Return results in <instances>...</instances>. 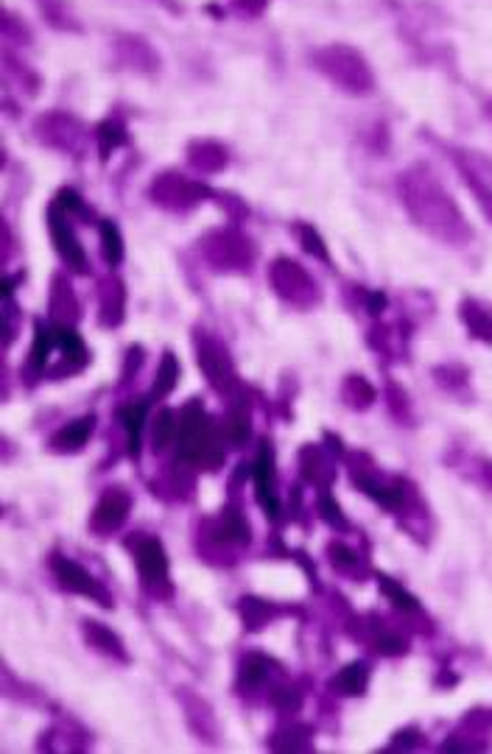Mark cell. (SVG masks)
I'll use <instances>...</instances> for the list:
<instances>
[{"mask_svg":"<svg viewBox=\"0 0 492 754\" xmlns=\"http://www.w3.org/2000/svg\"><path fill=\"white\" fill-rule=\"evenodd\" d=\"M406 204L414 213V218L428 227L434 235L445 241H462L467 235L465 221L459 216V210L453 207L451 199L442 193L437 182L431 176H409L406 182Z\"/></svg>","mask_w":492,"mask_h":754,"instance_id":"obj_1","label":"cell"},{"mask_svg":"<svg viewBox=\"0 0 492 754\" xmlns=\"http://www.w3.org/2000/svg\"><path fill=\"white\" fill-rule=\"evenodd\" d=\"M314 62L333 84H339L347 93L364 95L375 87L367 59L350 45H325L314 54Z\"/></svg>","mask_w":492,"mask_h":754,"instance_id":"obj_2","label":"cell"},{"mask_svg":"<svg viewBox=\"0 0 492 754\" xmlns=\"http://www.w3.org/2000/svg\"><path fill=\"white\" fill-rule=\"evenodd\" d=\"M54 573H56V579H59V584H62L65 590H70V593H82V595H87V598H98L101 604L110 606L107 593H104V590L96 584V579H93L90 573H84L79 565H73V562H68V559H59V556H56Z\"/></svg>","mask_w":492,"mask_h":754,"instance_id":"obj_3","label":"cell"},{"mask_svg":"<svg viewBox=\"0 0 492 754\" xmlns=\"http://www.w3.org/2000/svg\"><path fill=\"white\" fill-rule=\"evenodd\" d=\"M51 232H54V243H56V249H59V255L65 257L70 266L82 269L84 266L82 246H79V241H76V235L70 232V224L65 221V216L59 213V204L51 210Z\"/></svg>","mask_w":492,"mask_h":754,"instance_id":"obj_4","label":"cell"},{"mask_svg":"<svg viewBox=\"0 0 492 754\" xmlns=\"http://www.w3.org/2000/svg\"><path fill=\"white\" fill-rule=\"evenodd\" d=\"M137 567L143 573L146 584H154V581H165V573H168V562H165L163 545L157 539H143L137 545Z\"/></svg>","mask_w":492,"mask_h":754,"instance_id":"obj_5","label":"cell"},{"mask_svg":"<svg viewBox=\"0 0 492 754\" xmlns=\"http://www.w3.org/2000/svg\"><path fill=\"white\" fill-rule=\"evenodd\" d=\"M274 285L280 288V294L286 297H300L305 291H311V280L308 274L297 266V263H288V260H280L272 271Z\"/></svg>","mask_w":492,"mask_h":754,"instance_id":"obj_6","label":"cell"},{"mask_svg":"<svg viewBox=\"0 0 492 754\" xmlns=\"http://www.w3.org/2000/svg\"><path fill=\"white\" fill-rule=\"evenodd\" d=\"M126 512H129V500L121 492H110L107 498L98 503L96 514H93V526L98 531H112L118 528L126 520Z\"/></svg>","mask_w":492,"mask_h":754,"instance_id":"obj_7","label":"cell"},{"mask_svg":"<svg viewBox=\"0 0 492 754\" xmlns=\"http://www.w3.org/2000/svg\"><path fill=\"white\" fill-rule=\"evenodd\" d=\"M118 51H121L123 62H126L129 68H157V56H154V51H151L143 40H137V37H123V40L118 42Z\"/></svg>","mask_w":492,"mask_h":754,"instance_id":"obj_8","label":"cell"},{"mask_svg":"<svg viewBox=\"0 0 492 754\" xmlns=\"http://www.w3.org/2000/svg\"><path fill=\"white\" fill-rule=\"evenodd\" d=\"M154 193L163 199V204H174V202L185 204V202H193V199L199 196V188L191 185V182H182V179H177V176H165V179L157 182Z\"/></svg>","mask_w":492,"mask_h":754,"instance_id":"obj_9","label":"cell"},{"mask_svg":"<svg viewBox=\"0 0 492 754\" xmlns=\"http://www.w3.org/2000/svg\"><path fill=\"white\" fill-rule=\"evenodd\" d=\"M255 484H258V498L260 503L266 506V512H277V503L272 498V464H269V456L263 453L255 464Z\"/></svg>","mask_w":492,"mask_h":754,"instance_id":"obj_10","label":"cell"},{"mask_svg":"<svg viewBox=\"0 0 492 754\" xmlns=\"http://www.w3.org/2000/svg\"><path fill=\"white\" fill-rule=\"evenodd\" d=\"M87 436H90V419H82V422H73L56 433L54 447L56 450H79L87 442Z\"/></svg>","mask_w":492,"mask_h":754,"instance_id":"obj_11","label":"cell"},{"mask_svg":"<svg viewBox=\"0 0 492 754\" xmlns=\"http://www.w3.org/2000/svg\"><path fill=\"white\" fill-rule=\"evenodd\" d=\"M364 682H367V668L364 665H350L342 676L333 679V687H339L347 696H358L364 690Z\"/></svg>","mask_w":492,"mask_h":754,"instance_id":"obj_12","label":"cell"},{"mask_svg":"<svg viewBox=\"0 0 492 754\" xmlns=\"http://www.w3.org/2000/svg\"><path fill=\"white\" fill-rule=\"evenodd\" d=\"M101 238H104V255H107V263H118L123 255V249H121V232L115 229V224H110V221H104L101 224Z\"/></svg>","mask_w":492,"mask_h":754,"instance_id":"obj_13","label":"cell"},{"mask_svg":"<svg viewBox=\"0 0 492 754\" xmlns=\"http://www.w3.org/2000/svg\"><path fill=\"white\" fill-rule=\"evenodd\" d=\"M143 414H146V405H132V408H123L121 411V419L123 425H126V433H129V445H132V450H137V436H140Z\"/></svg>","mask_w":492,"mask_h":754,"instance_id":"obj_14","label":"cell"},{"mask_svg":"<svg viewBox=\"0 0 492 754\" xmlns=\"http://www.w3.org/2000/svg\"><path fill=\"white\" fill-rule=\"evenodd\" d=\"M54 344H56V336H54V333H51V330H48V333H45V330H40V333H37V341H34V350H31V358H34V366L45 364V358H48V350H51Z\"/></svg>","mask_w":492,"mask_h":754,"instance_id":"obj_15","label":"cell"},{"mask_svg":"<svg viewBox=\"0 0 492 754\" xmlns=\"http://www.w3.org/2000/svg\"><path fill=\"white\" fill-rule=\"evenodd\" d=\"M381 587H383V593L395 601V606H400V609H417V601H414V598H411L403 587H397V584H392L389 579H383Z\"/></svg>","mask_w":492,"mask_h":754,"instance_id":"obj_16","label":"cell"},{"mask_svg":"<svg viewBox=\"0 0 492 754\" xmlns=\"http://www.w3.org/2000/svg\"><path fill=\"white\" fill-rule=\"evenodd\" d=\"M199 154H202V157H193V162L207 168V171H216V168L224 165V154H221L216 146H210V143H207V146H199Z\"/></svg>","mask_w":492,"mask_h":754,"instance_id":"obj_17","label":"cell"},{"mask_svg":"<svg viewBox=\"0 0 492 754\" xmlns=\"http://www.w3.org/2000/svg\"><path fill=\"white\" fill-rule=\"evenodd\" d=\"M90 640L96 643V646H101L104 651H110V654H118V640L112 637L107 629H101V626H93V632H90Z\"/></svg>","mask_w":492,"mask_h":754,"instance_id":"obj_18","label":"cell"},{"mask_svg":"<svg viewBox=\"0 0 492 754\" xmlns=\"http://www.w3.org/2000/svg\"><path fill=\"white\" fill-rule=\"evenodd\" d=\"M168 439H171V414L163 411V417L157 419V428H154V442H157V447H165Z\"/></svg>","mask_w":492,"mask_h":754,"instance_id":"obj_19","label":"cell"},{"mask_svg":"<svg viewBox=\"0 0 492 754\" xmlns=\"http://www.w3.org/2000/svg\"><path fill=\"white\" fill-rule=\"evenodd\" d=\"M266 3H269V0H233L235 9H238L241 14H249V17H255V14L263 12V9H266Z\"/></svg>","mask_w":492,"mask_h":754,"instance_id":"obj_20","label":"cell"},{"mask_svg":"<svg viewBox=\"0 0 492 754\" xmlns=\"http://www.w3.org/2000/svg\"><path fill=\"white\" fill-rule=\"evenodd\" d=\"M302 235H305V243H308V246H305L308 252H314V255L325 257V249H322V241H319V235H316V238H314V232H311V229H308V227L302 229Z\"/></svg>","mask_w":492,"mask_h":754,"instance_id":"obj_21","label":"cell"},{"mask_svg":"<svg viewBox=\"0 0 492 754\" xmlns=\"http://www.w3.org/2000/svg\"><path fill=\"white\" fill-rule=\"evenodd\" d=\"M244 679L249 682V685L260 682V679H263V665H260V662H249V665L244 668Z\"/></svg>","mask_w":492,"mask_h":754,"instance_id":"obj_22","label":"cell"},{"mask_svg":"<svg viewBox=\"0 0 492 754\" xmlns=\"http://www.w3.org/2000/svg\"><path fill=\"white\" fill-rule=\"evenodd\" d=\"M381 651H386V654H400V651H403V643L395 640V637H386V640H381Z\"/></svg>","mask_w":492,"mask_h":754,"instance_id":"obj_23","label":"cell"}]
</instances>
